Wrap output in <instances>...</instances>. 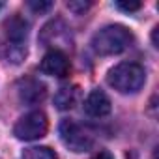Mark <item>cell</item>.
I'll return each instance as SVG.
<instances>
[{
	"mask_svg": "<svg viewBox=\"0 0 159 159\" xmlns=\"http://www.w3.org/2000/svg\"><path fill=\"white\" fill-rule=\"evenodd\" d=\"M133 45V34L122 25H109L98 30L92 38V49L99 56H112L127 51Z\"/></svg>",
	"mask_w": 159,
	"mask_h": 159,
	"instance_id": "obj_1",
	"label": "cell"
},
{
	"mask_svg": "<svg viewBox=\"0 0 159 159\" xmlns=\"http://www.w3.org/2000/svg\"><path fill=\"white\" fill-rule=\"evenodd\" d=\"M107 83L120 94H137L146 83V71L137 62H122L109 69Z\"/></svg>",
	"mask_w": 159,
	"mask_h": 159,
	"instance_id": "obj_2",
	"label": "cell"
},
{
	"mask_svg": "<svg viewBox=\"0 0 159 159\" xmlns=\"http://www.w3.org/2000/svg\"><path fill=\"white\" fill-rule=\"evenodd\" d=\"M6 41H8V60L13 64H21L26 58V38H28V23L13 15L4 23Z\"/></svg>",
	"mask_w": 159,
	"mask_h": 159,
	"instance_id": "obj_3",
	"label": "cell"
},
{
	"mask_svg": "<svg viewBox=\"0 0 159 159\" xmlns=\"http://www.w3.org/2000/svg\"><path fill=\"white\" fill-rule=\"evenodd\" d=\"M60 139L66 148H69L75 153L88 152L94 146V135L81 124L73 120H62L60 124Z\"/></svg>",
	"mask_w": 159,
	"mask_h": 159,
	"instance_id": "obj_4",
	"label": "cell"
},
{
	"mask_svg": "<svg viewBox=\"0 0 159 159\" xmlns=\"http://www.w3.org/2000/svg\"><path fill=\"white\" fill-rule=\"evenodd\" d=\"M47 129H49V122H47L45 112L32 111V112L19 118V122L13 127V135L19 140H28L30 142V140H38V139L45 137Z\"/></svg>",
	"mask_w": 159,
	"mask_h": 159,
	"instance_id": "obj_5",
	"label": "cell"
},
{
	"mask_svg": "<svg viewBox=\"0 0 159 159\" xmlns=\"http://www.w3.org/2000/svg\"><path fill=\"white\" fill-rule=\"evenodd\" d=\"M39 71L49 77H58V79L66 77L69 73V60H67L66 52H62L60 49H51L43 56V60L39 64Z\"/></svg>",
	"mask_w": 159,
	"mask_h": 159,
	"instance_id": "obj_6",
	"label": "cell"
},
{
	"mask_svg": "<svg viewBox=\"0 0 159 159\" xmlns=\"http://www.w3.org/2000/svg\"><path fill=\"white\" fill-rule=\"evenodd\" d=\"M83 109L92 118H103L111 112V99L103 90L96 88L86 96V99L83 103Z\"/></svg>",
	"mask_w": 159,
	"mask_h": 159,
	"instance_id": "obj_7",
	"label": "cell"
},
{
	"mask_svg": "<svg viewBox=\"0 0 159 159\" xmlns=\"http://www.w3.org/2000/svg\"><path fill=\"white\" fill-rule=\"evenodd\" d=\"M47 90H45V84L36 81V79H26V81H23L19 84V96L25 103L28 105H36L39 103L43 98H45Z\"/></svg>",
	"mask_w": 159,
	"mask_h": 159,
	"instance_id": "obj_8",
	"label": "cell"
},
{
	"mask_svg": "<svg viewBox=\"0 0 159 159\" xmlns=\"http://www.w3.org/2000/svg\"><path fill=\"white\" fill-rule=\"evenodd\" d=\"M77 99H79V88L73 86V84H66L56 92L54 105L60 111H69V109H73L77 105Z\"/></svg>",
	"mask_w": 159,
	"mask_h": 159,
	"instance_id": "obj_9",
	"label": "cell"
},
{
	"mask_svg": "<svg viewBox=\"0 0 159 159\" xmlns=\"http://www.w3.org/2000/svg\"><path fill=\"white\" fill-rule=\"evenodd\" d=\"M23 159H58V155L49 146H30L23 152Z\"/></svg>",
	"mask_w": 159,
	"mask_h": 159,
	"instance_id": "obj_10",
	"label": "cell"
},
{
	"mask_svg": "<svg viewBox=\"0 0 159 159\" xmlns=\"http://www.w3.org/2000/svg\"><path fill=\"white\" fill-rule=\"evenodd\" d=\"M116 8L118 10H122V11H127V13H133V11H139L140 8H142V4L140 2H135V0H118L116 2Z\"/></svg>",
	"mask_w": 159,
	"mask_h": 159,
	"instance_id": "obj_11",
	"label": "cell"
},
{
	"mask_svg": "<svg viewBox=\"0 0 159 159\" xmlns=\"http://www.w3.org/2000/svg\"><path fill=\"white\" fill-rule=\"evenodd\" d=\"M28 8L36 13H45L52 8V2H36V0H30L28 2Z\"/></svg>",
	"mask_w": 159,
	"mask_h": 159,
	"instance_id": "obj_12",
	"label": "cell"
},
{
	"mask_svg": "<svg viewBox=\"0 0 159 159\" xmlns=\"http://www.w3.org/2000/svg\"><path fill=\"white\" fill-rule=\"evenodd\" d=\"M92 4L90 2H84V0H81V2H67V8L71 10V11H75V13H83V11H86L88 8H90Z\"/></svg>",
	"mask_w": 159,
	"mask_h": 159,
	"instance_id": "obj_13",
	"label": "cell"
},
{
	"mask_svg": "<svg viewBox=\"0 0 159 159\" xmlns=\"http://www.w3.org/2000/svg\"><path fill=\"white\" fill-rule=\"evenodd\" d=\"M94 159H114V157H112V153H111V152H105V150H103V152H99Z\"/></svg>",
	"mask_w": 159,
	"mask_h": 159,
	"instance_id": "obj_14",
	"label": "cell"
},
{
	"mask_svg": "<svg viewBox=\"0 0 159 159\" xmlns=\"http://www.w3.org/2000/svg\"><path fill=\"white\" fill-rule=\"evenodd\" d=\"M2 8H4V2H0V10H2Z\"/></svg>",
	"mask_w": 159,
	"mask_h": 159,
	"instance_id": "obj_15",
	"label": "cell"
}]
</instances>
